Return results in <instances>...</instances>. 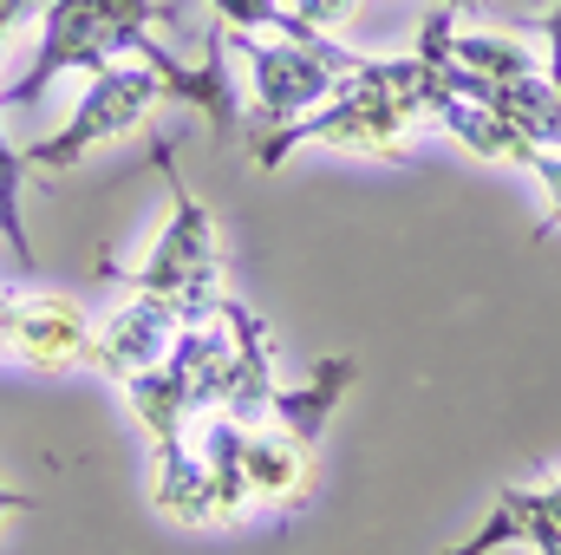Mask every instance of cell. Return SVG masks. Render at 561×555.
Listing matches in <instances>:
<instances>
[{"label":"cell","instance_id":"cell-1","mask_svg":"<svg viewBox=\"0 0 561 555\" xmlns=\"http://www.w3.org/2000/svg\"><path fill=\"white\" fill-rule=\"evenodd\" d=\"M150 20H176L163 0H53L39 13V53L20 86H0V105H39V92L59 72H99L131 53V39L150 33Z\"/></svg>","mask_w":561,"mask_h":555},{"label":"cell","instance_id":"cell-2","mask_svg":"<svg viewBox=\"0 0 561 555\" xmlns=\"http://www.w3.org/2000/svg\"><path fill=\"white\" fill-rule=\"evenodd\" d=\"M157 170L170 177V229H163L157 256L144 262L138 275H125V281H131L138 294L170 301L183 320H203V314H216V301H222V236H216L209 209L183 190L170 144H157Z\"/></svg>","mask_w":561,"mask_h":555},{"label":"cell","instance_id":"cell-3","mask_svg":"<svg viewBox=\"0 0 561 555\" xmlns=\"http://www.w3.org/2000/svg\"><path fill=\"white\" fill-rule=\"evenodd\" d=\"M92 86H85V99H79V112L53 132V138L26 144V170H46V177H66L72 163H85L99 144L125 138L131 125H144V112L163 99V86H157V72L144 66L138 53H125V59H112V66H99V72H85Z\"/></svg>","mask_w":561,"mask_h":555},{"label":"cell","instance_id":"cell-4","mask_svg":"<svg viewBox=\"0 0 561 555\" xmlns=\"http://www.w3.org/2000/svg\"><path fill=\"white\" fill-rule=\"evenodd\" d=\"M229 46H242L255 59V125L242 132L249 144H262V138H275V132H287V125H300V118H313L333 99V86H340V72L313 53V33L307 39H249V33L229 26Z\"/></svg>","mask_w":561,"mask_h":555},{"label":"cell","instance_id":"cell-5","mask_svg":"<svg viewBox=\"0 0 561 555\" xmlns=\"http://www.w3.org/2000/svg\"><path fill=\"white\" fill-rule=\"evenodd\" d=\"M131 53H138L144 66L157 72L163 99L196 105V112H203V125H209L222 144H236L242 132H249L242 99H236V86H229V26H222V20L209 26V46H203V59H196V66H176V59H170L150 33H138V39H131Z\"/></svg>","mask_w":561,"mask_h":555},{"label":"cell","instance_id":"cell-6","mask_svg":"<svg viewBox=\"0 0 561 555\" xmlns=\"http://www.w3.org/2000/svg\"><path fill=\"white\" fill-rule=\"evenodd\" d=\"M176 333H183V314H176L170 301L144 294V301H131L125 314H112V320L92 333V366H105L112 380H131V373L157 366V360L176 347Z\"/></svg>","mask_w":561,"mask_h":555},{"label":"cell","instance_id":"cell-7","mask_svg":"<svg viewBox=\"0 0 561 555\" xmlns=\"http://www.w3.org/2000/svg\"><path fill=\"white\" fill-rule=\"evenodd\" d=\"M13 353L39 373H66V366H92V320L72 301H20L13 314Z\"/></svg>","mask_w":561,"mask_h":555},{"label":"cell","instance_id":"cell-8","mask_svg":"<svg viewBox=\"0 0 561 555\" xmlns=\"http://www.w3.org/2000/svg\"><path fill=\"white\" fill-rule=\"evenodd\" d=\"M359 380V360L353 353H340V360H320L313 366V380L307 386H294V393H275V406L268 412L280 418V431L287 438H300L307 451L320 444V431H327V418L340 412V399H346V386Z\"/></svg>","mask_w":561,"mask_h":555},{"label":"cell","instance_id":"cell-9","mask_svg":"<svg viewBox=\"0 0 561 555\" xmlns=\"http://www.w3.org/2000/svg\"><path fill=\"white\" fill-rule=\"evenodd\" d=\"M242 471H249V490H255V497H307V484H313V451H307L300 438H249Z\"/></svg>","mask_w":561,"mask_h":555},{"label":"cell","instance_id":"cell-10","mask_svg":"<svg viewBox=\"0 0 561 555\" xmlns=\"http://www.w3.org/2000/svg\"><path fill=\"white\" fill-rule=\"evenodd\" d=\"M20 177H26V150L0 138V242L13 249L20 275H33V242H26V216H20Z\"/></svg>","mask_w":561,"mask_h":555},{"label":"cell","instance_id":"cell-11","mask_svg":"<svg viewBox=\"0 0 561 555\" xmlns=\"http://www.w3.org/2000/svg\"><path fill=\"white\" fill-rule=\"evenodd\" d=\"M216 13H222V26H236V33H249V26H275L280 39H307L313 26H300L280 0H209Z\"/></svg>","mask_w":561,"mask_h":555},{"label":"cell","instance_id":"cell-12","mask_svg":"<svg viewBox=\"0 0 561 555\" xmlns=\"http://www.w3.org/2000/svg\"><path fill=\"white\" fill-rule=\"evenodd\" d=\"M523 170H536L542 190H549V216H542V229H561V150L529 144V150H523Z\"/></svg>","mask_w":561,"mask_h":555},{"label":"cell","instance_id":"cell-13","mask_svg":"<svg viewBox=\"0 0 561 555\" xmlns=\"http://www.w3.org/2000/svg\"><path fill=\"white\" fill-rule=\"evenodd\" d=\"M359 0H287V13L300 20V26H313V33H327V26H340L346 13H353Z\"/></svg>","mask_w":561,"mask_h":555},{"label":"cell","instance_id":"cell-14","mask_svg":"<svg viewBox=\"0 0 561 555\" xmlns=\"http://www.w3.org/2000/svg\"><path fill=\"white\" fill-rule=\"evenodd\" d=\"M53 0H0V46H7V33L20 26V20H33V13H46Z\"/></svg>","mask_w":561,"mask_h":555},{"label":"cell","instance_id":"cell-15","mask_svg":"<svg viewBox=\"0 0 561 555\" xmlns=\"http://www.w3.org/2000/svg\"><path fill=\"white\" fill-rule=\"evenodd\" d=\"M542 33H549V86L561 92V0L542 13Z\"/></svg>","mask_w":561,"mask_h":555},{"label":"cell","instance_id":"cell-16","mask_svg":"<svg viewBox=\"0 0 561 555\" xmlns=\"http://www.w3.org/2000/svg\"><path fill=\"white\" fill-rule=\"evenodd\" d=\"M13 510H33V497H20V490H0V517H13Z\"/></svg>","mask_w":561,"mask_h":555},{"label":"cell","instance_id":"cell-17","mask_svg":"<svg viewBox=\"0 0 561 555\" xmlns=\"http://www.w3.org/2000/svg\"><path fill=\"white\" fill-rule=\"evenodd\" d=\"M444 7H450V13H457V7H470V0H444Z\"/></svg>","mask_w":561,"mask_h":555},{"label":"cell","instance_id":"cell-18","mask_svg":"<svg viewBox=\"0 0 561 555\" xmlns=\"http://www.w3.org/2000/svg\"><path fill=\"white\" fill-rule=\"evenodd\" d=\"M450 555H463V550H450Z\"/></svg>","mask_w":561,"mask_h":555}]
</instances>
